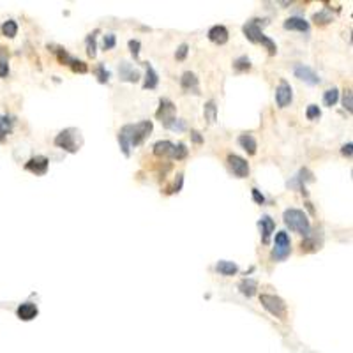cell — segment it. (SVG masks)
Returning <instances> with one entry per match:
<instances>
[{"instance_id":"cell-1","label":"cell","mask_w":353,"mask_h":353,"mask_svg":"<svg viewBox=\"0 0 353 353\" xmlns=\"http://www.w3.org/2000/svg\"><path fill=\"white\" fill-rule=\"evenodd\" d=\"M152 129H154L152 120H141V122H138V124H126V126L119 131V134H117L120 150L124 152V156L129 158L131 147H138V145L143 143V141L150 136Z\"/></svg>"},{"instance_id":"cell-2","label":"cell","mask_w":353,"mask_h":353,"mask_svg":"<svg viewBox=\"0 0 353 353\" xmlns=\"http://www.w3.org/2000/svg\"><path fill=\"white\" fill-rule=\"evenodd\" d=\"M260 21H262V20H258V18L247 21V23L242 27V30H244V35L251 42H255V44H263V46H265V48L269 49V55H276V53H277L276 42H274L270 37H267V35L263 34V30H262V27H263V25H267V23L260 25Z\"/></svg>"},{"instance_id":"cell-3","label":"cell","mask_w":353,"mask_h":353,"mask_svg":"<svg viewBox=\"0 0 353 353\" xmlns=\"http://www.w3.org/2000/svg\"><path fill=\"white\" fill-rule=\"evenodd\" d=\"M53 143H55V147L62 148L69 154H76L83 145V136H81V131L76 129V127H67V129L60 131L57 134Z\"/></svg>"},{"instance_id":"cell-4","label":"cell","mask_w":353,"mask_h":353,"mask_svg":"<svg viewBox=\"0 0 353 353\" xmlns=\"http://www.w3.org/2000/svg\"><path fill=\"white\" fill-rule=\"evenodd\" d=\"M284 224H286L290 230L297 231V233L304 235V237H309V231H311V224H309L308 216L304 214V210L300 209H286L283 214Z\"/></svg>"},{"instance_id":"cell-5","label":"cell","mask_w":353,"mask_h":353,"mask_svg":"<svg viewBox=\"0 0 353 353\" xmlns=\"http://www.w3.org/2000/svg\"><path fill=\"white\" fill-rule=\"evenodd\" d=\"M260 302H262V306L272 316H276V318H279V320H286L288 308H286V304H284V300L281 297L269 295V293H262V295H260Z\"/></svg>"},{"instance_id":"cell-6","label":"cell","mask_w":353,"mask_h":353,"mask_svg":"<svg viewBox=\"0 0 353 353\" xmlns=\"http://www.w3.org/2000/svg\"><path fill=\"white\" fill-rule=\"evenodd\" d=\"M291 253V240L290 235L286 231H277L276 233V240H274V251H272V258L277 260V262H283L290 256Z\"/></svg>"},{"instance_id":"cell-7","label":"cell","mask_w":353,"mask_h":353,"mask_svg":"<svg viewBox=\"0 0 353 353\" xmlns=\"http://www.w3.org/2000/svg\"><path fill=\"white\" fill-rule=\"evenodd\" d=\"M175 105H173L170 99H161L159 101V108H158V112H156V119H159L163 122V126L168 129L170 127V124L173 122V120L177 119L175 117Z\"/></svg>"},{"instance_id":"cell-8","label":"cell","mask_w":353,"mask_h":353,"mask_svg":"<svg viewBox=\"0 0 353 353\" xmlns=\"http://www.w3.org/2000/svg\"><path fill=\"white\" fill-rule=\"evenodd\" d=\"M226 163H228V168L231 170V173L237 178H245L249 175V163L245 161L244 158H240V156L230 154L226 158Z\"/></svg>"},{"instance_id":"cell-9","label":"cell","mask_w":353,"mask_h":353,"mask_svg":"<svg viewBox=\"0 0 353 353\" xmlns=\"http://www.w3.org/2000/svg\"><path fill=\"white\" fill-rule=\"evenodd\" d=\"M48 168H49V159L44 158V156H35V158L28 159L25 163V170L37 177H42L48 173Z\"/></svg>"},{"instance_id":"cell-10","label":"cell","mask_w":353,"mask_h":353,"mask_svg":"<svg viewBox=\"0 0 353 353\" xmlns=\"http://www.w3.org/2000/svg\"><path fill=\"white\" fill-rule=\"evenodd\" d=\"M293 99V90H291V85L286 80H281L279 85L276 88V103L279 108H286L288 105Z\"/></svg>"},{"instance_id":"cell-11","label":"cell","mask_w":353,"mask_h":353,"mask_svg":"<svg viewBox=\"0 0 353 353\" xmlns=\"http://www.w3.org/2000/svg\"><path fill=\"white\" fill-rule=\"evenodd\" d=\"M180 87L184 92H187V94H194V95H199L201 92H199V81H198V76H196L194 73H191V71H185L184 74H182L180 78Z\"/></svg>"},{"instance_id":"cell-12","label":"cell","mask_w":353,"mask_h":353,"mask_svg":"<svg viewBox=\"0 0 353 353\" xmlns=\"http://www.w3.org/2000/svg\"><path fill=\"white\" fill-rule=\"evenodd\" d=\"M295 76L298 78V80H304L306 83L309 85H318L320 81V76L315 73V71L311 69V67L304 66V64H298V66H295Z\"/></svg>"},{"instance_id":"cell-13","label":"cell","mask_w":353,"mask_h":353,"mask_svg":"<svg viewBox=\"0 0 353 353\" xmlns=\"http://www.w3.org/2000/svg\"><path fill=\"white\" fill-rule=\"evenodd\" d=\"M258 226L262 230V242L263 244H269L270 237H272L274 230H276V223L270 216H262L258 221Z\"/></svg>"},{"instance_id":"cell-14","label":"cell","mask_w":353,"mask_h":353,"mask_svg":"<svg viewBox=\"0 0 353 353\" xmlns=\"http://www.w3.org/2000/svg\"><path fill=\"white\" fill-rule=\"evenodd\" d=\"M209 39L214 42V44H226L228 39H230V34H228V28L224 25H214L209 30Z\"/></svg>"},{"instance_id":"cell-15","label":"cell","mask_w":353,"mask_h":353,"mask_svg":"<svg viewBox=\"0 0 353 353\" xmlns=\"http://www.w3.org/2000/svg\"><path fill=\"white\" fill-rule=\"evenodd\" d=\"M37 315H39L37 306L32 304V302H23V304H20L16 309V316L20 320H23V322H30V320H34Z\"/></svg>"},{"instance_id":"cell-16","label":"cell","mask_w":353,"mask_h":353,"mask_svg":"<svg viewBox=\"0 0 353 353\" xmlns=\"http://www.w3.org/2000/svg\"><path fill=\"white\" fill-rule=\"evenodd\" d=\"M119 74H120V80L122 81H131V83H136L140 80V73L131 66L129 62H122L119 66Z\"/></svg>"},{"instance_id":"cell-17","label":"cell","mask_w":353,"mask_h":353,"mask_svg":"<svg viewBox=\"0 0 353 353\" xmlns=\"http://www.w3.org/2000/svg\"><path fill=\"white\" fill-rule=\"evenodd\" d=\"M154 154L158 158H172L173 159V152H175V143H172L170 140H161L158 143H154Z\"/></svg>"},{"instance_id":"cell-18","label":"cell","mask_w":353,"mask_h":353,"mask_svg":"<svg viewBox=\"0 0 353 353\" xmlns=\"http://www.w3.org/2000/svg\"><path fill=\"white\" fill-rule=\"evenodd\" d=\"M286 30H297V32H309V23L304 20V18H298V16H291L284 21L283 25Z\"/></svg>"},{"instance_id":"cell-19","label":"cell","mask_w":353,"mask_h":353,"mask_svg":"<svg viewBox=\"0 0 353 353\" xmlns=\"http://www.w3.org/2000/svg\"><path fill=\"white\" fill-rule=\"evenodd\" d=\"M238 145H240L249 156H255L256 148H258V143H256L253 134H240V136H238Z\"/></svg>"},{"instance_id":"cell-20","label":"cell","mask_w":353,"mask_h":353,"mask_svg":"<svg viewBox=\"0 0 353 353\" xmlns=\"http://www.w3.org/2000/svg\"><path fill=\"white\" fill-rule=\"evenodd\" d=\"M216 270L221 274V276L230 277V276H235V274L238 272V265L233 262H228V260H219L216 265Z\"/></svg>"},{"instance_id":"cell-21","label":"cell","mask_w":353,"mask_h":353,"mask_svg":"<svg viewBox=\"0 0 353 353\" xmlns=\"http://www.w3.org/2000/svg\"><path fill=\"white\" fill-rule=\"evenodd\" d=\"M238 290H240V293L244 295V297L251 298L256 295V290H258V283H256L255 279H242L240 284H238Z\"/></svg>"},{"instance_id":"cell-22","label":"cell","mask_w":353,"mask_h":353,"mask_svg":"<svg viewBox=\"0 0 353 353\" xmlns=\"http://www.w3.org/2000/svg\"><path fill=\"white\" fill-rule=\"evenodd\" d=\"M145 67H147V74H145L143 88H148V90H152V88L158 87L159 76H158V73L154 71V67L150 66V62H145Z\"/></svg>"},{"instance_id":"cell-23","label":"cell","mask_w":353,"mask_h":353,"mask_svg":"<svg viewBox=\"0 0 353 353\" xmlns=\"http://www.w3.org/2000/svg\"><path fill=\"white\" fill-rule=\"evenodd\" d=\"M203 115H205V120L209 124H214L217 120V106H216V101L210 99L209 103H205L203 106Z\"/></svg>"},{"instance_id":"cell-24","label":"cell","mask_w":353,"mask_h":353,"mask_svg":"<svg viewBox=\"0 0 353 353\" xmlns=\"http://www.w3.org/2000/svg\"><path fill=\"white\" fill-rule=\"evenodd\" d=\"M13 131V120L6 115H0V141H4Z\"/></svg>"},{"instance_id":"cell-25","label":"cell","mask_w":353,"mask_h":353,"mask_svg":"<svg viewBox=\"0 0 353 353\" xmlns=\"http://www.w3.org/2000/svg\"><path fill=\"white\" fill-rule=\"evenodd\" d=\"M2 34L6 35V37H9V39L16 37V34H18V23H16V21H14V20L4 21V25H2Z\"/></svg>"},{"instance_id":"cell-26","label":"cell","mask_w":353,"mask_h":353,"mask_svg":"<svg viewBox=\"0 0 353 353\" xmlns=\"http://www.w3.org/2000/svg\"><path fill=\"white\" fill-rule=\"evenodd\" d=\"M337 99H339V90H337V88H329V90H325V94H323V105L330 108V106L336 105Z\"/></svg>"},{"instance_id":"cell-27","label":"cell","mask_w":353,"mask_h":353,"mask_svg":"<svg viewBox=\"0 0 353 353\" xmlns=\"http://www.w3.org/2000/svg\"><path fill=\"white\" fill-rule=\"evenodd\" d=\"M99 34V30H94L92 34H88L87 37V53L90 59H95V55H97V52H95V35Z\"/></svg>"},{"instance_id":"cell-28","label":"cell","mask_w":353,"mask_h":353,"mask_svg":"<svg viewBox=\"0 0 353 353\" xmlns=\"http://www.w3.org/2000/svg\"><path fill=\"white\" fill-rule=\"evenodd\" d=\"M251 66H253V64H251V60H249V59H247V57H245V55L238 57V59H237V60H235V62H233V67H235V71H240V73H242V71H249V69H251Z\"/></svg>"},{"instance_id":"cell-29","label":"cell","mask_w":353,"mask_h":353,"mask_svg":"<svg viewBox=\"0 0 353 353\" xmlns=\"http://www.w3.org/2000/svg\"><path fill=\"white\" fill-rule=\"evenodd\" d=\"M189 154L187 147H185V143H182V141H178V143L175 145V152H173V159H177V161H182V159H185Z\"/></svg>"},{"instance_id":"cell-30","label":"cell","mask_w":353,"mask_h":353,"mask_svg":"<svg viewBox=\"0 0 353 353\" xmlns=\"http://www.w3.org/2000/svg\"><path fill=\"white\" fill-rule=\"evenodd\" d=\"M306 117H308V120H318L322 117V110L318 108V105H309L306 110Z\"/></svg>"},{"instance_id":"cell-31","label":"cell","mask_w":353,"mask_h":353,"mask_svg":"<svg viewBox=\"0 0 353 353\" xmlns=\"http://www.w3.org/2000/svg\"><path fill=\"white\" fill-rule=\"evenodd\" d=\"M313 20H315V23L316 25H325V23H329V21H332V16H330L327 11H320V13H316L315 16H313Z\"/></svg>"},{"instance_id":"cell-32","label":"cell","mask_w":353,"mask_h":353,"mask_svg":"<svg viewBox=\"0 0 353 353\" xmlns=\"http://www.w3.org/2000/svg\"><path fill=\"white\" fill-rule=\"evenodd\" d=\"M95 74H97V81H99V83H106V81L110 80V73L106 71L105 66H97V69H95Z\"/></svg>"},{"instance_id":"cell-33","label":"cell","mask_w":353,"mask_h":353,"mask_svg":"<svg viewBox=\"0 0 353 353\" xmlns=\"http://www.w3.org/2000/svg\"><path fill=\"white\" fill-rule=\"evenodd\" d=\"M9 74V64H7V55L0 53V78H6Z\"/></svg>"},{"instance_id":"cell-34","label":"cell","mask_w":353,"mask_h":353,"mask_svg":"<svg viewBox=\"0 0 353 353\" xmlns=\"http://www.w3.org/2000/svg\"><path fill=\"white\" fill-rule=\"evenodd\" d=\"M140 41L138 39H131L129 41V49H131V55L134 57V60L140 59Z\"/></svg>"},{"instance_id":"cell-35","label":"cell","mask_w":353,"mask_h":353,"mask_svg":"<svg viewBox=\"0 0 353 353\" xmlns=\"http://www.w3.org/2000/svg\"><path fill=\"white\" fill-rule=\"evenodd\" d=\"M187 53H189V44H187V42H182V44L177 48V52H175V59L177 60H185Z\"/></svg>"},{"instance_id":"cell-36","label":"cell","mask_w":353,"mask_h":353,"mask_svg":"<svg viewBox=\"0 0 353 353\" xmlns=\"http://www.w3.org/2000/svg\"><path fill=\"white\" fill-rule=\"evenodd\" d=\"M343 106H344V110H348V112H351L353 110V97H351L350 88L344 90V94H343Z\"/></svg>"},{"instance_id":"cell-37","label":"cell","mask_w":353,"mask_h":353,"mask_svg":"<svg viewBox=\"0 0 353 353\" xmlns=\"http://www.w3.org/2000/svg\"><path fill=\"white\" fill-rule=\"evenodd\" d=\"M117 44V39L113 34H106L105 39H103V46H105V49H113Z\"/></svg>"},{"instance_id":"cell-38","label":"cell","mask_w":353,"mask_h":353,"mask_svg":"<svg viewBox=\"0 0 353 353\" xmlns=\"http://www.w3.org/2000/svg\"><path fill=\"white\" fill-rule=\"evenodd\" d=\"M71 67H73L74 73H87V71H88L87 64L81 62V60H76V59H74V62L71 64Z\"/></svg>"},{"instance_id":"cell-39","label":"cell","mask_w":353,"mask_h":353,"mask_svg":"<svg viewBox=\"0 0 353 353\" xmlns=\"http://www.w3.org/2000/svg\"><path fill=\"white\" fill-rule=\"evenodd\" d=\"M168 129L177 131V133H182V131H185V122H184V120H182V119H175L172 124H170Z\"/></svg>"},{"instance_id":"cell-40","label":"cell","mask_w":353,"mask_h":353,"mask_svg":"<svg viewBox=\"0 0 353 353\" xmlns=\"http://www.w3.org/2000/svg\"><path fill=\"white\" fill-rule=\"evenodd\" d=\"M182 182H184V175H182V173H178L175 184H173V187L170 189L168 192H178V191H180V189H182Z\"/></svg>"},{"instance_id":"cell-41","label":"cell","mask_w":353,"mask_h":353,"mask_svg":"<svg viewBox=\"0 0 353 353\" xmlns=\"http://www.w3.org/2000/svg\"><path fill=\"white\" fill-rule=\"evenodd\" d=\"M253 199H255L256 203H258V205H263V203H265V196L262 194V192L258 191V189H253Z\"/></svg>"},{"instance_id":"cell-42","label":"cell","mask_w":353,"mask_h":353,"mask_svg":"<svg viewBox=\"0 0 353 353\" xmlns=\"http://www.w3.org/2000/svg\"><path fill=\"white\" fill-rule=\"evenodd\" d=\"M341 152H343L344 158H351V154H353V143H351V141H348V143H344V145H343V148H341Z\"/></svg>"},{"instance_id":"cell-43","label":"cell","mask_w":353,"mask_h":353,"mask_svg":"<svg viewBox=\"0 0 353 353\" xmlns=\"http://www.w3.org/2000/svg\"><path fill=\"white\" fill-rule=\"evenodd\" d=\"M191 138H192V141H194V143H198V145L203 143V138H201V134H199L198 131H191Z\"/></svg>"}]
</instances>
